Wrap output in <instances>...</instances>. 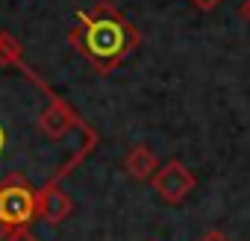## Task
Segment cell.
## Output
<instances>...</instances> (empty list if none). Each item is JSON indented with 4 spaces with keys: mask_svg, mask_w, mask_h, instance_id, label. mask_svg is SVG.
I'll list each match as a JSON object with an SVG mask.
<instances>
[{
    "mask_svg": "<svg viewBox=\"0 0 250 241\" xmlns=\"http://www.w3.org/2000/svg\"><path fill=\"white\" fill-rule=\"evenodd\" d=\"M68 41L97 74H112L139 47V30L115 9V3L100 0L91 9L77 12V24L71 27Z\"/></svg>",
    "mask_w": 250,
    "mask_h": 241,
    "instance_id": "cell-1",
    "label": "cell"
},
{
    "mask_svg": "<svg viewBox=\"0 0 250 241\" xmlns=\"http://www.w3.org/2000/svg\"><path fill=\"white\" fill-rule=\"evenodd\" d=\"M36 197L39 188H33V182L24 177L0 182V232L3 238L27 229L36 221Z\"/></svg>",
    "mask_w": 250,
    "mask_h": 241,
    "instance_id": "cell-2",
    "label": "cell"
},
{
    "mask_svg": "<svg viewBox=\"0 0 250 241\" xmlns=\"http://www.w3.org/2000/svg\"><path fill=\"white\" fill-rule=\"evenodd\" d=\"M36 127H39V133H42L47 141H65V139H68V136H74L77 130H85V127L80 124L77 112H74L65 100H59L56 94H53V97L39 109Z\"/></svg>",
    "mask_w": 250,
    "mask_h": 241,
    "instance_id": "cell-3",
    "label": "cell"
},
{
    "mask_svg": "<svg viewBox=\"0 0 250 241\" xmlns=\"http://www.w3.org/2000/svg\"><path fill=\"white\" fill-rule=\"evenodd\" d=\"M150 185H153V191L162 197V200H168V203H183L191 191H194V185H197V180H194V174L183 165V162H168V165H159V171L150 177Z\"/></svg>",
    "mask_w": 250,
    "mask_h": 241,
    "instance_id": "cell-4",
    "label": "cell"
},
{
    "mask_svg": "<svg viewBox=\"0 0 250 241\" xmlns=\"http://www.w3.org/2000/svg\"><path fill=\"white\" fill-rule=\"evenodd\" d=\"M71 212H74V200H71V194H65L59 188V182H47L39 188L36 218H42L44 223H62L71 218Z\"/></svg>",
    "mask_w": 250,
    "mask_h": 241,
    "instance_id": "cell-5",
    "label": "cell"
},
{
    "mask_svg": "<svg viewBox=\"0 0 250 241\" xmlns=\"http://www.w3.org/2000/svg\"><path fill=\"white\" fill-rule=\"evenodd\" d=\"M124 171H127L133 180H139V182H150V177L159 171V156L150 147L139 144V147H133L127 156H124Z\"/></svg>",
    "mask_w": 250,
    "mask_h": 241,
    "instance_id": "cell-6",
    "label": "cell"
},
{
    "mask_svg": "<svg viewBox=\"0 0 250 241\" xmlns=\"http://www.w3.org/2000/svg\"><path fill=\"white\" fill-rule=\"evenodd\" d=\"M21 44L9 36L0 33V68H21Z\"/></svg>",
    "mask_w": 250,
    "mask_h": 241,
    "instance_id": "cell-7",
    "label": "cell"
},
{
    "mask_svg": "<svg viewBox=\"0 0 250 241\" xmlns=\"http://www.w3.org/2000/svg\"><path fill=\"white\" fill-rule=\"evenodd\" d=\"M188 3L197 9V12H212V9H218L224 0H188Z\"/></svg>",
    "mask_w": 250,
    "mask_h": 241,
    "instance_id": "cell-8",
    "label": "cell"
},
{
    "mask_svg": "<svg viewBox=\"0 0 250 241\" xmlns=\"http://www.w3.org/2000/svg\"><path fill=\"white\" fill-rule=\"evenodd\" d=\"M200 241H229V238H227L221 229H209L206 235H200Z\"/></svg>",
    "mask_w": 250,
    "mask_h": 241,
    "instance_id": "cell-9",
    "label": "cell"
},
{
    "mask_svg": "<svg viewBox=\"0 0 250 241\" xmlns=\"http://www.w3.org/2000/svg\"><path fill=\"white\" fill-rule=\"evenodd\" d=\"M3 241H39V238H33L27 229H21V232H12V235H6Z\"/></svg>",
    "mask_w": 250,
    "mask_h": 241,
    "instance_id": "cell-10",
    "label": "cell"
},
{
    "mask_svg": "<svg viewBox=\"0 0 250 241\" xmlns=\"http://www.w3.org/2000/svg\"><path fill=\"white\" fill-rule=\"evenodd\" d=\"M241 15L250 21V0H244V6H241Z\"/></svg>",
    "mask_w": 250,
    "mask_h": 241,
    "instance_id": "cell-11",
    "label": "cell"
}]
</instances>
